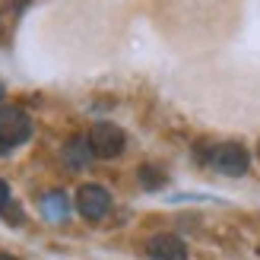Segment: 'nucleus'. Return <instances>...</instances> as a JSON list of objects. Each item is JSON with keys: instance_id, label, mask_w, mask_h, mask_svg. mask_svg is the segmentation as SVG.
<instances>
[{"instance_id": "nucleus-1", "label": "nucleus", "mask_w": 260, "mask_h": 260, "mask_svg": "<svg viewBox=\"0 0 260 260\" xmlns=\"http://www.w3.org/2000/svg\"><path fill=\"white\" fill-rule=\"evenodd\" d=\"M32 137V118L16 105L0 108V155L13 146H22Z\"/></svg>"}, {"instance_id": "nucleus-2", "label": "nucleus", "mask_w": 260, "mask_h": 260, "mask_svg": "<svg viewBox=\"0 0 260 260\" xmlns=\"http://www.w3.org/2000/svg\"><path fill=\"white\" fill-rule=\"evenodd\" d=\"M124 130L118 124L111 121H99L92 124V130H89V149H92V155H99V159H114V155L124 152Z\"/></svg>"}, {"instance_id": "nucleus-3", "label": "nucleus", "mask_w": 260, "mask_h": 260, "mask_svg": "<svg viewBox=\"0 0 260 260\" xmlns=\"http://www.w3.org/2000/svg\"><path fill=\"white\" fill-rule=\"evenodd\" d=\"M210 165L219 175L229 178H241L251 165V152L241 146V143H219V146L210 152Z\"/></svg>"}, {"instance_id": "nucleus-4", "label": "nucleus", "mask_w": 260, "mask_h": 260, "mask_svg": "<svg viewBox=\"0 0 260 260\" xmlns=\"http://www.w3.org/2000/svg\"><path fill=\"white\" fill-rule=\"evenodd\" d=\"M76 210H80V216L89 219V222H99V219H105L108 210H111V193L102 184H83L76 190Z\"/></svg>"}, {"instance_id": "nucleus-5", "label": "nucleus", "mask_w": 260, "mask_h": 260, "mask_svg": "<svg viewBox=\"0 0 260 260\" xmlns=\"http://www.w3.org/2000/svg\"><path fill=\"white\" fill-rule=\"evenodd\" d=\"M146 254L149 260H187V244L178 235L162 232V235H152L146 241Z\"/></svg>"}, {"instance_id": "nucleus-6", "label": "nucleus", "mask_w": 260, "mask_h": 260, "mask_svg": "<svg viewBox=\"0 0 260 260\" xmlns=\"http://www.w3.org/2000/svg\"><path fill=\"white\" fill-rule=\"evenodd\" d=\"M70 197L63 190H48L42 197V216L48 222H63V219H70Z\"/></svg>"}, {"instance_id": "nucleus-7", "label": "nucleus", "mask_w": 260, "mask_h": 260, "mask_svg": "<svg viewBox=\"0 0 260 260\" xmlns=\"http://www.w3.org/2000/svg\"><path fill=\"white\" fill-rule=\"evenodd\" d=\"M89 159H92V149H89V140H80V137H73L67 140V146H63V162H67V168H86Z\"/></svg>"}, {"instance_id": "nucleus-8", "label": "nucleus", "mask_w": 260, "mask_h": 260, "mask_svg": "<svg viewBox=\"0 0 260 260\" xmlns=\"http://www.w3.org/2000/svg\"><path fill=\"white\" fill-rule=\"evenodd\" d=\"M140 184H143V187H149V190L162 187V172H155L152 165H143V168H140Z\"/></svg>"}, {"instance_id": "nucleus-9", "label": "nucleus", "mask_w": 260, "mask_h": 260, "mask_svg": "<svg viewBox=\"0 0 260 260\" xmlns=\"http://www.w3.org/2000/svg\"><path fill=\"white\" fill-rule=\"evenodd\" d=\"M7 206H10V184H7L4 178H0V213H4Z\"/></svg>"}, {"instance_id": "nucleus-10", "label": "nucleus", "mask_w": 260, "mask_h": 260, "mask_svg": "<svg viewBox=\"0 0 260 260\" xmlns=\"http://www.w3.org/2000/svg\"><path fill=\"white\" fill-rule=\"evenodd\" d=\"M0 260H16V257H10V254H0Z\"/></svg>"}, {"instance_id": "nucleus-11", "label": "nucleus", "mask_w": 260, "mask_h": 260, "mask_svg": "<svg viewBox=\"0 0 260 260\" xmlns=\"http://www.w3.org/2000/svg\"><path fill=\"white\" fill-rule=\"evenodd\" d=\"M0 102H4V83H0Z\"/></svg>"}]
</instances>
